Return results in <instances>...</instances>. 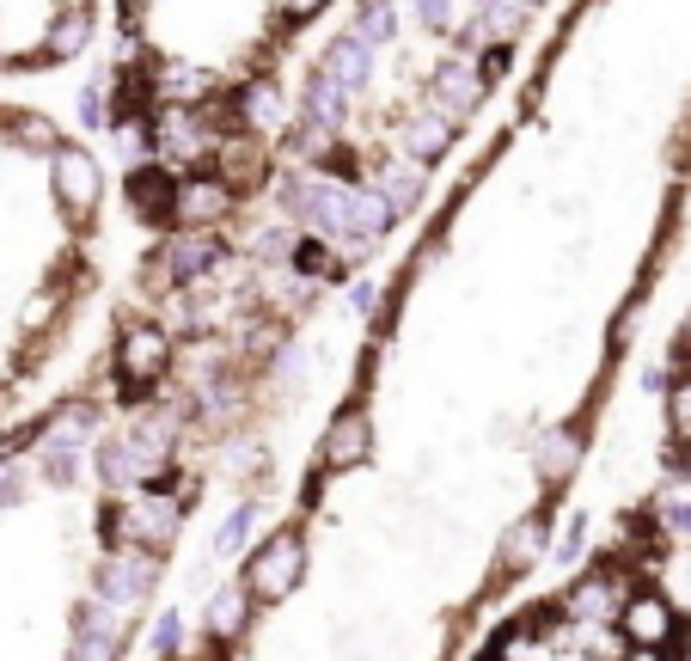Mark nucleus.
<instances>
[{"mask_svg": "<svg viewBox=\"0 0 691 661\" xmlns=\"http://www.w3.org/2000/svg\"><path fill=\"white\" fill-rule=\"evenodd\" d=\"M105 154L0 93V423L55 374L105 294Z\"/></svg>", "mask_w": 691, "mask_h": 661, "instance_id": "obj_1", "label": "nucleus"}, {"mask_svg": "<svg viewBox=\"0 0 691 661\" xmlns=\"http://www.w3.org/2000/svg\"><path fill=\"white\" fill-rule=\"evenodd\" d=\"M343 0H110L117 129L153 147L184 123L240 135Z\"/></svg>", "mask_w": 691, "mask_h": 661, "instance_id": "obj_2", "label": "nucleus"}, {"mask_svg": "<svg viewBox=\"0 0 691 661\" xmlns=\"http://www.w3.org/2000/svg\"><path fill=\"white\" fill-rule=\"evenodd\" d=\"M110 0H0V86L74 67L105 31Z\"/></svg>", "mask_w": 691, "mask_h": 661, "instance_id": "obj_3", "label": "nucleus"}]
</instances>
